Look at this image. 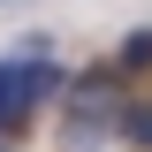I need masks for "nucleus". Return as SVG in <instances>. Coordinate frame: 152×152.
I'll use <instances>...</instances> for the list:
<instances>
[{
	"label": "nucleus",
	"mask_w": 152,
	"mask_h": 152,
	"mask_svg": "<svg viewBox=\"0 0 152 152\" xmlns=\"http://www.w3.org/2000/svg\"><path fill=\"white\" fill-rule=\"evenodd\" d=\"M15 114H8V61H0V129H8Z\"/></svg>",
	"instance_id": "obj_4"
},
{
	"label": "nucleus",
	"mask_w": 152,
	"mask_h": 152,
	"mask_svg": "<svg viewBox=\"0 0 152 152\" xmlns=\"http://www.w3.org/2000/svg\"><path fill=\"white\" fill-rule=\"evenodd\" d=\"M114 69H122V76L152 69V31H129V38H122V46H114Z\"/></svg>",
	"instance_id": "obj_2"
},
{
	"label": "nucleus",
	"mask_w": 152,
	"mask_h": 152,
	"mask_svg": "<svg viewBox=\"0 0 152 152\" xmlns=\"http://www.w3.org/2000/svg\"><path fill=\"white\" fill-rule=\"evenodd\" d=\"M114 129L129 137L137 152H152V99H137V107H122V122H114Z\"/></svg>",
	"instance_id": "obj_3"
},
{
	"label": "nucleus",
	"mask_w": 152,
	"mask_h": 152,
	"mask_svg": "<svg viewBox=\"0 0 152 152\" xmlns=\"http://www.w3.org/2000/svg\"><path fill=\"white\" fill-rule=\"evenodd\" d=\"M91 122H122V69H84L69 84V137H91Z\"/></svg>",
	"instance_id": "obj_1"
}]
</instances>
